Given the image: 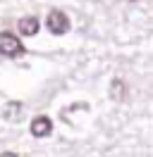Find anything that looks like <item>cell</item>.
<instances>
[{"label":"cell","mask_w":153,"mask_h":157,"mask_svg":"<svg viewBox=\"0 0 153 157\" xmlns=\"http://www.w3.org/2000/svg\"><path fill=\"white\" fill-rule=\"evenodd\" d=\"M27 52L24 43L19 36H14L12 31H0V57H7V59H17Z\"/></svg>","instance_id":"obj_1"},{"label":"cell","mask_w":153,"mask_h":157,"mask_svg":"<svg viewBox=\"0 0 153 157\" xmlns=\"http://www.w3.org/2000/svg\"><path fill=\"white\" fill-rule=\"evenodd\" d=\"M46 26L53 36H65L72 24H69V17H67L62 10H50L48 17H46Z\"/></svg>","instance_id":"obj_2"},{"label":"cell","mask_w":153,"mask_h":157,"mask_svg":"<svg viewBox=\"0 0 153 157\" xmlns=\"http://www.w3.org/2000/svg\"><path fill=\"white\" fill-rule=\"evenodd\" d=\"M29 131H31V136H34V138H46V136L53 133V121H50V117H46V114L34 117V119H31Z\"/></svg>","instance_id":"obj_3"},{"label":"cell","mask_w":153,"mask_h":157,"mask_svg":"<svg viewBox=\"0 0 153 157\" xmlns=\"http://www.w3.org/2000/svg\"><path fill=\"white\" fill-rule=\"evenodd\" d=\"M17 29L22 36H36L38 29H41V21H38V17H22V19L17 21Z\"/></svg>","instance_id":"obj_4"},{"label":"cell","mask_w":153,"mask_h":157,"mask_svg":"<svg viewBox=\"0 0 153 157\" xmlns=\"http://www.w3.org/2000/svg\"><path fill=\"white\" fill-rule=\"evenodd\" d=\"M124 95H127V86H124V81L120 76H115L110 81V98L120 102V100H124Z\"/></svg>","instance_id":"obj_5"},{"label":"cell","mask_w":153,"mask_h":157,"mask_svg":"<svg viewBox=\"0 0 153 157\" xmlns=\"http://www.w3.org/2000/svg\"><path fill=\"white\" fill-rule=\"evenodd\" d=\"M19 112H22V102L12 100V102H7V105H5V109H2V117L7 119V121H17V119L22 117Z\"/></svg>","instance_id":"obj_6"},{"label":"cell","mask_w":153,"mask_h":157,"mask_svg":"<svg viewBox=\"0 0 153 157\" xmlns=\"http://www.w3.org/2000/svg\"><path fill=\"white\" fill-rule=\"evenodd\" d=\"M132 2H134V0H132Z\"/></svg>","instance_id":"obj_7"}]
</instances>
